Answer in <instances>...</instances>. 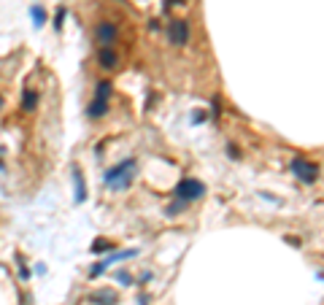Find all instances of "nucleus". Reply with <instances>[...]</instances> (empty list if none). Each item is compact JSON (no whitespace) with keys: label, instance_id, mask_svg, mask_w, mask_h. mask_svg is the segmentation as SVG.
Here are the masks:
<instances>
[{"label":"nucleus","instance_id":"11","mask_svg":"<svg viewBox=\"0 0 324 305\" xmlns=\"http://www.w3.org/2000/svg\"><path fill=\"white\" fill-rule=\"evenodd\" d=\"M111 92H113V84H111L108 79H100L98 84H95V100H103V103H108Z\"/></svg>","mask_w":324,"mask_h":305},{"label":"nucleus","instance_id":"15","mask_svg":"<svg viewBox=\"0 0 324 305\" xmlns=\"http://www.w3.org/2000/svg\"><path fill=\"white\" fill-rule=\"evenodd\" d=\"M187 205H189V203H184V200H173V203L168 205V216H178V214H184V211H187Z\"/></svg>","mask_w":324,"mask_h":305},{"label":"nucleus","instance_id":"9","mask_svg":"<svg viewBox=\"0 0 324 305\" xmlns=\"http://www.w3.org/2000/svg\"><path fill=\"white\" fill-rule=\"evenodd\" d=\"M89 300H92V302H98V305H117V302H119L117 292H111V289H100V292H95Z\"/></svg>","mask_w":324,"mask_h":305},{"label":"nucleus","instance_id":"20","mask_svg":"<svg viewBox=\"0 0 324 305\" xmlns=\"http://www.w3.org/2000/svg\"><path fill=\"white\" fill-rule=\"evenodd\" d=\"M227 151H230V157H233V159H241V149H238L235 144H227Z\"/></svg>","mask_w":324,"mask_h":305},{"label":"nucleus","instance_id":"10","mask_svg":"<svg viewBox=\"0 0 324 305\" xmlns=\"http://www.w3.org/2000/svg\"><path fill=\"white\" fill-rule=\"evenodd\" d=\"M73 186H76V203H84L87 200V184H84V176L79 168L73 170Z\"/></svg>","mask_w":324,"mask_h":305},{"label":"nucleus","instance_id":"1","mask_svg":"<svg viewBox=\"0 0 324 305\" xmlns=\"http://www.w3.org/2000/svg\"><path fill=\"white\" fill-rule=\"evenodd\" d=\"M135 173H138V162L132 157H127V159H122L119 165L108 168L103 181H106V186L113 189V192H125L132 181H135Z\"/></svg>","mask_w":324,"mask_h":305},{"label":"nucleus","instance_id":"21","mask_svg":"<svg viewBox=\"0 0 324 305\" xmlns=\"http://www.w3.org/2000/svg\"><path fill=\"white\" fill-rule=\"evenodd\" d=\"M211 106H214V116H219V113H222V103H219V98L211 100Z\"/></svg>","mask_w":324,"mask_h":305},{"label":"nucleus","instance_id":"6","mask_svg":"<svg viewBox=\"0 0 324 305\" xmlns=\"http://www.w3.org/2000/svg\"><path fill=\"white\" fill-rule=\"evenodd\" d=\"M132 256H138V249H125V251H117V254H108L103 262H98V265H92V270H89V278H98V275H103L106 273V268L108 265H113V262H122V260H132Z\"/></svg>","mask_w":324,"mask_h":305},{"label":"nucleus","instance_id":"2","mask_svg":"<svg viewBox=\"0 0 324 305\" xmlns=\"http://www.w3.org/2000/svg\"><path fill=\"white\" fill-rule=\"evenodd\" d=\"M205 184L203 181H197V178H181L178 184H176V192H173V197L176 200H184V203H195V200H203L205 197Z\"/></svg>","mask_w":324,"mask_h":305},{"label":"nucleus","instance_id":"25","mask_svg":"<svg viewBox=\"0 0 324 305\" xmlns=\"http://www.w3.org/2000/svg\"><path fill=\"white\" fill-rule=\"evenodd\" d=\"M0 170H3V162H0Z\"/></svg>","mask_w":324,"mask_h":305},{"label":"nucleus","instance_id":"17","mask_svg":"<svg viewBox=\"0 0 324 305\" xmlns=\"http://www.w3.org/2000/svg\"><path fill=\"white\" fill-rule=\"evenodd\" d=\"M117 281L122 284V287H130V284H132V275H130L127 270H119V273H117Z\"/></svg>","mask_w":324,"mask_h":305},{"label":"nucleus","instance_id":"16","mask_svg":"<svg viewBox=\"0 0 324 305\" xmlns=\"http://www.w3.org/2000/svg\"><path fill=\"white\" fill-rule=\"evenodd\" d=\"M16 268H19V278H22V281H30V268H27V265H25V260H22V256H16Z\"/></svg>","mask_w":324,"mask_h":305},{"label":"nucleus","instance_id":"8","mask_svg":"<svg viewBox=\"0 0 324 305\" xmlns=\"http://www.w3.org/2000/svg\"><path fill=\"white\" fill-rule=\"evenodd\" d=\"M19 108H22V113H33L38 108V89L35 87H27L22 92V103H19Z\"/></svg>","mask_w":324,"mask_h":305},{"label":"nucleus","instance_id":"12","mask_svg":"<svg viewBox=\"0 0 324 305\" xmlns=\"http://www.w3.org/2000/svg\"><path fill=\"white\" fill-rule=\"evenodd\" d=\"M106 113H108V103H103V100H92L87 106V116L89 119H103Z\"/></svg>","mask_w":324,"mask_h":305},{"label":"nucleus","instance_id":"18","mask_svg":"<svg viewBox=\"0 0 324 305\" xmlns=\"http://www.w3.org/2000/svg\"><path fill=\"white\" fill-rule=\"evenodd\" d=\"M65 14H68V11H65V6H60V8H57V19H54V27H57V30L62 27V22H65Z\"/></svg>","mask_w":324,"mask_h":305},{"label":"nucleus","instance_id":"4","mask_svg":"<svg viewBox=\"0 0 324 305\" xmlns=\"http://www.w3.org/2000/svg\"><path fill=\"white\" fill-rule=\"evenodd\" d=\"M189 35H192V25H189L187 19H170L168 43L173 46V49H184V46L189 43Z\"/></svg>","mask_w":324,"mask_h":305},{"label":"nucleus","instance_id":"13","mask_svg":"<svg viewBox=\"0 0 324 305\" xmlns=\"http://www.w3.org/2000/svg\"><path fill=\"white\" fill-rule=\"evenodd\" d=\"M30 16H33L35 27H43V25H46V8H43L41 3H33V8H30Z\"/></svg>","mask_w":324,"mask_h":305},{"label":"nucleus","instance_id":"22","mask_svg":"<svg viewBox=\"0 0 324 305\" xmlns=\"http://www.w3.org/2000/svg\"><path fill=\"white\" fill-rule=\"evenodd\" d=\"M208 113H195V125H200V122H205Z\"/></svg>","mask_w":324,"mask_h":305},{"label":"nucleus","instance_id":"24","mask_svg":"<svg viewBox=\"0 0 324 305\" xmlns=\"http://www.w3.org/2000/svg\"><path fill=\"white\" fill-rule=\"evenodd\" d=\"M3 108H6V98L0 95V111H3Z\"/></svg>","mask_w":324,"mask_h":305},{"label":"nucleus","instance_id":"3","mask_svg":"<svg viewBox=\"0 0 324 305\" xmlns=\"http://www.w3.org/2000/svg\"><path fill=\"white\" fill-rule=\"evenodd\" d=\"M289 170H292V176L297 181H303V184H316L319 181V165L311 162V159H306V157H300V154L292 157Z\"/></svg>","mask_w":324,"mask_h":305},{"label":"nucleus","instance_id":"5","mask_svg":"<svg viewBox=\"0 0 324 305\" xmlns=\"http://www.w3.org/2000/svg\"><path fill=\"white\" fill-rule=\"evenodd\" d=\"M119 38V25L111 22V19H103V22L95 25V41L100 46H113Z\"/></svg>","mask_w":324,"mask_h":305},{"label":"nucleus","instance_id":"14","mask_svg":"<svg viewBox=\"0 0 324 305\" xmlns=\"http://www.w3.org/2000/svg\"><path fill=\"white\" fill-rule=\"evenodd\" d=\"M111 249H113V241H106V238H100V241H95V243L89 246L92 254H106V251H111Z\"/></svg>","mask_w":324,"mask_h":305},{"label":"nucleus","instance_id":"19","mask_svg":"<svg viewBox=\"0 0 324 305\" xmlns=\"http://www.w3.org/2000/svg\"><path fill=\"white\" fill-rule=\"evenodd\" d=\"M284 241H287L289 246H294V249H300V246H303V241H300L297 235H287V238H284Z\"/></svg>","mask_w":324,"mask_h":305},{"label":"nucleus","instance_id":"23","mask_svg":"<svg viewBox=\"0 0 324 305\" xmlns=\"http://www.w3.org/2000/svg\"><path fill=\"white\" fill-rule=\"evenodd\" d=\"M170 6H187V0H170Z\"/></svg>","mask_w":324,"mask_h":305},{"label":"nucleus","instance_id":"7","mask_svg":"<svg viewBox=\"0 0 324 305\" xmlns=\"http://www.w3.org/2000/svg\"><path fill=\"white\" fill-rule=\"evenodd\" d=\"M98 65L106 73H113V71H119V65H122V60H119V52L113 49V46H100L98 49Z\"/></svg>","mask_w":324,"mask_h":305}]
</instances>
